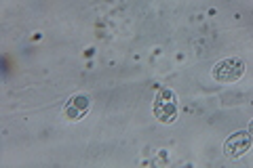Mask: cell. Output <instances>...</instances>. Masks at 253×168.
Returning a JSON list of instances; mask_svg holds the SVG:
<instances>
[{
  "instance_id": "1",
  "label": "cell",
  "mask_w": 253,
  "mask_h": 168,
  "mask_svg": "<svg viewBox=\"0 0 253 168\" xmlns=\"http://www.w3.org/2000/svg\"><path fill=\"white\" fill-rule=\"evenodd\" d=\"M245 74V61L239 59V57H230V59H221L217 61L215 66L211 69V76L215 82L219 84H230V82H236L241 80Z\"/></svg>"
},
{
  "instance_id": "2",
  "label": "cell",
  "mask_w": 253,
  "mask_h": 168,
  "mask_svg": "<svg viewBox=\"0 0 253 168\" xmlns=\"http://www.w3.org/2000/svg\"><path fill=\"white\" fill-rule=\"evenodd\" d=\"M177 114V97L175 93L169 89H161L154 99V116L161 120V122H173Z\"/></svg>"
},
{
  "instance_id": "3",
  "label": "cell",
  "mask_w": 253,
  "mask_h": 168,
  "mask_svg": "<svg viewBox=\"0 0 253 168\" xmlns=\"http://www.w3.org/2000/svg\"><path fill=\"white\" fill-rule=\"evenodd\" d=\"M253 143V134L251 133H245V131H239L230 134L224 143V151L228 158H241L243 154H247L249 147Z\"/></svg>"
},
{
  "instance_id": "4",
  "label": "cell",
  "mask_w": 253,
  "mask_h": 168,
  "mask_svg": "<svg viewBox=\"0 0 253 168\" xmlns=\"http://www.w3.org/2000/svg\"><path fill=\"white\" fill-rule=\"evenodd\" d=\"M89 107H91V99L86 97V95H74V97L66 103V107H63V116L74 122V120H81L86 111H89Z\"/></svg>"
},
{
  "instance_id": "5",
  "label": "cell",
  "mask_w": 253,
  "mask_h": 168,
  "mask_svg": "<svg viewBox=\"0 0 253 168\" xmlns=\"http://www.w3.org/2000/svg\"><path fill=\"white\" fill-rule=\"evenodd\" d=\"M249 133L253 134V120H251V124H249Z\"/></svg>"
}]
</instances>
